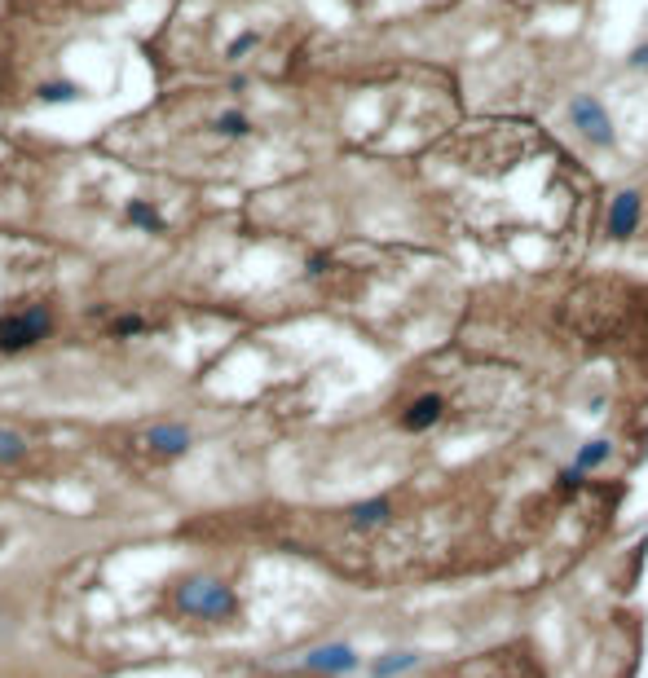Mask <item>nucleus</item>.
<instances>
[{"label":"nucleus","mask_w":648,"mask_h":678,"mask_svg":"<svg viewBox=\"0 0 648 678\" xmlns=\"http://www.w3.org/2000/svg\"><path fill=\"white\" fill-rule=\"evenodd\" d=\"M177 608L190 613V617H203V622H220V617H229L238 608V599H234L229 586H220L212 577H194V581H186L177 590Z\"/></svg>","instance_id":"1"},{"label":"nucleus","mask_w":648,"mask_h":678,"mask_svg":"<svg viewBox=\"0 0 648 678\" xmlns=\"http://www.w3.org/2000/svg\"><path fill=\"white\" fill-rule=\"evenodd\" d=\"M49 335V313L45 309H27V313L0 317V348L4 353H22L31 344H40Z\"/></svg>","instance_id":"2"},{"label":"nucleus","mask_w":648,"mask_h":678,"mask_svg":"<svg viewBox=\"0 0 648 678\" xmlns=\"http://www.w3.org/2000/svg\"><path fill=\"white\" fill-rule=\"evenodd\" d=\"M305 665H309V670H323V674H349V670L362 665V657H358L349 643H326V648H314V652L305 657Z\"/></svg>","instance_id":"3"},{"label":"nucleus","mask_w":648,"mask_h":678,"mask_svg":"<svg viewBox=\"0 0 648 678\" xmlns=\"http://www.w3.org/2000/svg\"><path fill=\"white\" fill-rule=\"evenodd\" d=\"M142 450H151L155 459H177V454L190 450V432L177 427V423H160V427H151L142 436Z\"/></svg>","instance_id":"4"},{"label":"nucleus","mask_w":648,"mask_h":678,"mask_svg":"<svg viewBox=\"0 0 648 678\" xmlns=\"http://www.w3.org/2000/svg\"><path fill=\"white\" fill-rule=\"evenodd\" d=\"M441 415H445V397H441V392H424V397H415V401L406 406L402 427H406V432H428L432 423H441Z\"/></svg>","instance_id":"5"},{"label":"nucleus","mask_w":648,"mask_h":678,"mask_svg":"<svg viewBox=\"0 0 648 678\" xmlns=\"http://www.w3.org/2000/svg\"><path fill=\"white\" fill-rule=\"evenodd\" d=\"M609 454H613V445H609L604 436H595V441H587V445H583V450L574 454V463L560 471V480H565V485H578V480H583L587 471H595L600 463H609Z\"/></svg>","instance_id":"6"},{"label":"nucleus","mask_w":648,"mask_h":678,"mask_svg":"<svg viewBox=\"0 0 648 678\" xmlns=\"http://www.w3.org/2000/svg\"><path fill=\"white\" fill-rule=\"evenodd\" d=\"M635 225H640V194H635V190H622V194L613 199V208H609V234H613V238H631Z\"/></svg>","instance_id":"7"},{"label":"nucleus","mask_w":648,"mask_h":678,"mask_svg":"<svg viewBox=\"0 0 648 678\" xmlns=\"http://www.w3.org/2000/svg\"><path fill=\"white\" fill-rule=\"evenodd\" d=\"M388 520H393V498H371V502H362V507H353V511H349V524H353L358 533L384 528Z\"/></svg>","instance_id":"8"},{"label":"nucleus","mask_w":648,"mask_h":678,"mask_svg":"<svg viewBox=\"0 0 648 678\" xmlns=\"http://www.w3.org/2000/svg\"><path fill=\"white\" fill-rule=\"evenodd\" d=\"M574 124H578L592 142H613V128H609L604 110H600L595 102H587V98H583V102H574Z\"/></svg>","instance_id":"9"},{"label":"nucleus","mask_w":648,"mask_h":678,"mask_svg":"<svg viewBox=\"0 0 648 678\" xmlns=\"http://www.w3.org/2000/svg\"><path fill=\"white\" fill-rule=\"evenodd\" d=\"M415 665H419V652H388V657H379L376 665H371V674L397 678V674H406V670H415Z\"/></svg>","instance_id":"10"},{"label":"nucleus","mask_w":648,"mask_h":678,"mask_svg":"<svg viewBox=\"0 0 648 678\" xmlns=\"http://www.w3.org/2000/svg\"><path fill=\"white\" fill-rule=\"evenodd\" d=\"M27 459V436H18L13 427H0V468H18Z\"/></svg>","instance_id":"11"},{"label":"nucleus","mask_w":648,"mask_h":678,"mask_svg":"<svg viewBox=\"0 0 648 678\" xmlns=\"http://www.w3.org/2000/svg\"><path fill=\"white\" fill-rule=\"evenodd\" d=\"M128 216H133L137 225H146V229H160V220H155V211L146 208V203H133V208H128Z\"/></svg>","instance_id":"12"},{"label":"nucleus","mask_w":648,"mask_h":678,"mask_svg":"<svg viewBox=\"0 0 648 678\" xmlns=\"http://www.w3.org/2000/svg\"><path fill=\"white\" fill-rule=\"evenodd\" d=\"M220 128H225V133H247V119H243V115H225Z\"/></svg>","instance_id":"13"},{"label":"nucleus","mask_w":648,"mask_h":678,"mask_svg":"<svg viewBox=\"0 0 648 678\" xmlns=\"http://www.w3.org/2000/svg\"><path fill=\"white\" fill-rule=\"evenodd\" d=\"M71 93H75V89H66V84H49V89H45V98H71Z\"/></svg>","instance_id":"14"},{"label":"nucleus","mask_w":648,"mask_h":678,"mask_svg":"<svg viewBox=\"0 0 648 678\" xmlns=\"http://www.w3.org/2000/svg\"><path fill=\"white\" fill-rule=\"evenodd\" d=\"M252 49V36H247V40H234V45H229V57H238V53H247Z\"/></svg>","instance_id":"15"}]
</instances>
